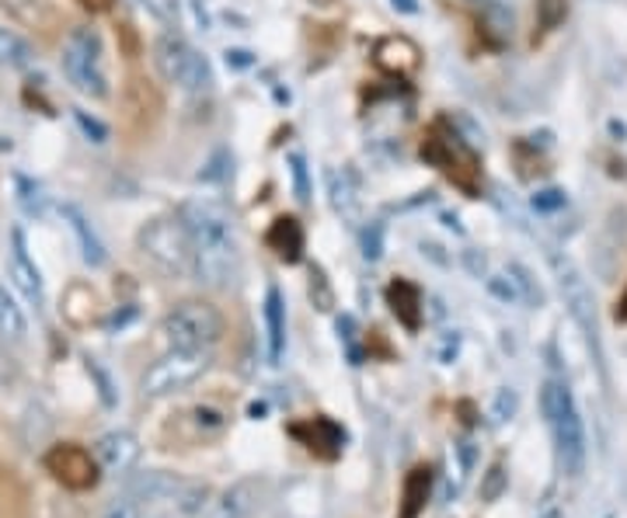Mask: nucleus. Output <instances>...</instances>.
Instances as JSON below:
<instances>
[{"instance_id": "f257e3e1", "label": "nucleus", "mask_w": 627, "mask_h": 518, "mask_svg": "<svg viewBox=\"0 0 627 518\" xmlns=\"http://www.w3.org/2000/svg\"><path fill=\"white\" fill-rule=\"evenodd\" d=\"M181 223L192 237L195 279L209 289H230L241 275V247L230 212L213 198H192L181 206Z\"/></svg>"}, {"instance_id": "f03ea898", "label": "nucleus", "mask_w": 627, "mask_h": 518, "mask_svg": "<svg viewBox=\"0 0 627 518\" xmlns=\"http://www.w3.org/2000/svg\"><path fill=\"white\" fill-rule=\"evenodd\" d=\"M540 411L543 422L551 428V439L558 449V463L568 477H579L586 470L589 456V439H586V422L579 414L572 390L561 379H548L540 387Z\"/></svg>"}, {"instance_id": "7ed1b4c3", "label": "nucleus", "mask_w": 627, "mask_h": 518, "mask_svg": "<svg viewBox=\"0 0 627 518\" xmlns=\"http://www.w3.org/2000/svg\"><path fill=\"white\" fill-rule=\"evenodd\" d=\"M63 74L74 83V91H80L85 98H94V102H105L112 88H108V74H105L102 31L91 25L71 28L67 42H63Z\"/></svg>"}, {"instance_id": "20e7f679", "label": "nucleus", "mask_w": 627, "mask_h": 518, "mask_svg": "<svg viewBox=\"0 0 627 518\" xmlns=\"http://www.w3.org/2000/svg\"><path fill=\"white\" fill-rule=\"evenodd\" d=\"M143 258L154 264L161 275L168 279H189L195 272V258H192V237L181 216H157L151 220L137 237Z\"/></svg>"}, {"instance_id": "39448f33", "label": "nucleus", "mask_w": 627, "mask_h": 518, "mask_svg": "<svg viewBox=\"0 0 627 518\" xmlns=\"http://www.w3.org/2000/svg\"><path fill=\"white\" fill-rule=\"evenodd\" d=\"M154 66L164 80L189 94H200L213 83L209 60L178 31H161L154 39Z\"/></svg>"}, {"instance_id": "423d86ee", "label": "nucleus", "mask_w": 627, "mask_h": 518, "mask_svg": "<svg viewBox=\"0 0 627 518\" xmlns=\"http://www.w3.org/2000/svg\"><path fill=\"white\" fill-rule=\"evenodd\" d=\"M161 334L168 348H213L223 338V316L206 299H181L161 321Z\"/></svg>"}, {"instance_id": "0eeeda50", "label": "nucleus", "mask_w": 627, "mask_h": 518, "mask_svg": "<svg viewBox=\"0 0 627 518\" xmlns=\"http://www.w3.org/2000/svg\"><path fill=\"white\" fill-rule=\"evenodd\" d=\"M551 269H554L558 293H561V299H565L572 321L583 327L589 348H592V352H597V359L603 362V341H600V321H597V296H592L583 269H579V264H575L568 255H558V250L551 255Z\"/></svg>"}, {"instance_id": "6e6552de", "label": "nucleus", "mask_w": 627, "mask_h": 518, "mask_svg": "<svg viewBox=\"0 0 627 518\" xmlns=\"http://www.w3.org/2000/svg\"><path fill=\"white\" fill-rule=\"evenodd\" d=\"M209 373V348H168V355H161L151 370L143 373L140 390L143 397H171L189 390L195 379Z\"/></svg>"}, {"instance_id": "1a4fd4ad", "label": "nucleus", "mask_w": 627, "mask_h": 518, "mask_svg": "<svg viewBox=\"0 0 627 518\" xmlns=\"http://www.w3.org/2000/svg\"><path fill=\"white\" fill-rule=\"evenodd\" d=\"M422 157L428 164H436L443 174H447L453 185H460L464 192H477V157L468 140H460L453 129H447V122H436L428 129V137L422 143Z\"/></svg>"}, {"instance_id": "9d476101", "label": "nucleus", "mask_w": 627, "mask_h": 518, "mask_svg": "<svg viewBox=\"0 0 627 518\" xmlns=\"http://www.w3.org/2000/svg\"><path fill=\"white\" fill-rule=\"evenodd\" d=\"M49 477L63 483L67 491H91L98 477H102V466H98L94 453H88L85 445L77 442H60L42 456Z\"/></svg>"}, {"instance_id": "9b49d317", "label": "nucleus", "mask_w": 627, "mask_h": 518, "mask_svg": "<svg viewBox=\"0 0 627 518\" xmlns=\"http://www.w3.org/2000/svg\"><path fill=\"white\" fill-rule=\"evenodd\" d=\"M373 63L376 70L387 74V77H398V80H411L422 70V49L415 39L408 36H381L373 46Z\"/></svg>"}, {"instance_id": "f8f14e48", "label": "nucleus", "mask_w": 627, "mask_h": 518, "mask_svg": "<svg viewBox=\"0 0 627 518\" xmlns=\"http://www.w3.org/2000/svg\"><path fill=\"white\" fill-rule=\"evenodd\" d=\"M140 453H143L140 439L126 428L105 431V436L94 442V459L102 466V474H112V477H126L140 463Z\"/></svg>"}, {"instance_id": "ddd939ff", "label": "nucleus", "mask_w": 627, "mask_h": 518, "mask_svg": "<svg viewBox=\"0 0 627 518\" xmlns=\"http://www.w3.org/2000/svg\"><path fill=\"white\" fill-rule=\"evenodd\" d=\"M8 272L14 279L18 293L28 299L31 307L42 310L46 303V289H42V275H39V264L28 258V241H25V230L14 226L11 230V261H8Z\"/></svg>"}, {"instance_id": "4468645a", "label": "nucleus", "mask_w": 627, "mask_h": 518, "mask_svg": "<svg viewBox=\"0 0 627 518\" xmlns=\"http://www.w3.org/2000/svg\"><path fill=\"white\" fill-rule=\"evenodd\" d=\"M293 439H300L310 453H318L324 459H335L342 453V442H345V431L332 422V417H310L304 425H293Z\"/></svg>"}, {"instance_id": "2eb2a0df", "label": "nucleus", "mask_w": 627, "mask_h": 518, "mask_svg": "<svg viewBox=\"0 0 627 518\" xmlns=\"http://www.w3.org/2000/svg\"><path fill=\"white\" fill-rule=\"evenodd\" d=\"M266 244H269V250L279 258V261H286V264H296L304 258V244H307V237H304V226L293 220V216H279V220L269 226V233H266Z\"/></svg>"}, {"instance_id": "dca6fc26", "label": "nucleus", "mask_w": 627, "mask_h": 518, "mask_svg": "<svg viewBox=\"0 0 627 518\" xmlns=\"http://www.w3.org/2000/svg\"><path fill=\"white\" fill-rule=\"evenodd\" d=\"M60 216H63V220H67V226L74 230L77 247H80V258H85L91 269H102V264L108 261V255H105V244H102V237L94 233L88 216L80 212L77 206H60Z\"/></svg>"}, {"instance_id": "f3484780", "label": "nucleus", "mask_w": 627, "mask_h": 518, "mask_svg": "<svg viewBox=\"0 0 627 518\" xmlns=\"http://www.w3.org/2000/svg\"><path fill=\"white\" fill-rule=\"evenodd\" d=\"M258 491H261V483L255 477L238 480L234 488H227L220 494V501L213 505L209 518H252L255 508H258Z\"/></svg>"}, {"instance_id": "a211bd4d", "label": "nucleus", "mask_w": 627, "mask_h": 518, "mask_svg": "<svg viewBox=\"0 0 627 518\" xmlns=\"http://www.w3.org/2000/svg\"><path fill=\"white\" fill-rule=\"evenodd\" d=\"M387 303L394 310V316L408 327V331H419L422 327V293L419 286H411L408 279H394L387 286Z\"/></svg>"}, {"instance_id": "6ab92c4d", "label": "nucleus", "mask_w": 627, "mask_h": 518, "mask_svg": "<svg viewBox=\"0 0 627 518\" xmlns=\"http://www.w3.org/2000/svg\"><path fill=\"white\" fill-rule=\"evenodd\" d=\"M328 198L345 223H359V189L349 171H328Z\"/></svg>"}, {"instance_id": "aec40b11", "label": "nucleus", "mask_w": 627, "mask_h": 518, "mask_svg": "<svg viewBox=\"0 0 627 518\" xmlns=\"http://www.w3.org/2000/svg\"><path fill=\"white\" fill-rule=\"evenodd\" d=\"M63 321L74 327H88L98 316V293L88 286V282H74V286L63 293Z\"/></svg>"}, {"instance_id": "412c9836", "label": "nucleus", "mask_w": 627, "mask_h": 518, "mask_svg": "<svg viewBox=\"0 0 627 518\" xmlns=\"http://www.w3.org/2000/svg\"><path fill=\"white\" fill-rule=\"evenodd\" d=\"M266 331H269V362H279L286 352V307L279 289L266 293Z\"/></svg>"}, {"instance_id": "4be33fe9", "label": "nucleus", "mask_w": 627, "mask_h": 518, "mask_svg": "<svg viewBox=\"0 0 627 518\" xmlns=\"http://www.w3.org/2000/svg\"><path fill=\"white\" fill-rule=\"evenodd\" d=\"M428 488H433V470L428 466H415L405 477V494H401V518H419L425 501H428Z\"/></svg>"}, {"instance_id": "5701e85b", "label": "nucleus", "mask_w": 627, "mask_h": 518, "mask_svg": "<svg viewBox=\"0 0 627 518\" xmlns=\"http://www.w3.org/2000/svg\"><path fill=\"white\" fill-rule=\"evenodd\" d=\"M36 63V49L28 46V39H22L18 31L0 28V66L8 70H28Z\"/></svg>"}, {"instance_id": "b1692460", "label": "nucleus", "mask_w": 627, "mask_h": 518, "mask_svg": "<svg viewBox=\"0 0 627 518\" xmlns=\"http://www.w3.org/2000/svg\"><path fill=\"white\" fill-rule=\"evenodd\" d=\"M25 334H28L25 310L18 307V299L0 286V338H4V341H25Z\"/></svg>"}, {"instance_id": "393cba45", "label": "nucleus", "mask_w": 627, "mask_h": 518, "mask_svg": "<svg viewBox=\"0 0 627 518\" xmlns=\"http://www.w3.org/2000/svg\"><path fill=\"white\" fill-rule=\"evenodd\" d=\"M0 8H4L18 25H28V28H39L49 18L46 0H0Z\"/></svg>"}, {"instance_id": "a878e982", "label": "nucleus", "mask_w": 627, "mask_h": 518, "mask_svg": "<svg viewBox=\"0 0 627 518\" xmlns=\"http://www.w3.org/2000/svg\"><path fill=\"white\" fill-rule=\"evenodd\" d=\"M384 237H387V230L384 223H367L359 233V247H362V258L367 261H381L384 258Z\"/></svg>"}, {"instance_id": "bb28decb", "label": "nucleus", "mask_w": 627, "mask_h": 518, "mask_svg": "<svg viewBox=\"0 0 627 518\" xmlns=\"http://www.w3.org/2000/svg\"><path fill=\"white\" fill-rule=\"evenodd\" d=\"M485 286H488V293L495 299H502V303H523V293H520L516 279H513V272H509V269L499 272V275H488Z\"/></svg>"}, {"instance_id": "cd10ccee", "label": "nucleus", "mask_w": 627, "mask_h": 518, "mask_svg": "<svg viewBox=\"0 0 627 518\" xmlns=\"http://www.w3.org/2000/svg\"><path fill=\"white\" fill-rule=\"evenodd\" d=\"M516 407H520V397H516V390L499 387V390H495V397H491V407H488L491 425H506L509 417L516 414Z\"/></svg>"}, {"instance_id": "c85d7f7f", "label": "nucleus", "mask_w": 627, "mask_h": 518, "mask_svg": "<svg viewBox=\"0 0 627 518\" xmlns=\"http://www.w3.org/2000/svg\"><path fill=\"white\" fill-rule=\"evenodd\" d=\"M568 18V0H537V22L543 31L558 28Z\"/></svg>"}, {"instance_id": "c756f323", "label": "nucleus", "mask_w": 627, "mask_h": 518, "mask_svg": "<svg viewBox=\"0 0 627 518\" xmlns=\"http://www.w3.org/2000/svg\"><path fill=\"white\" fill-rule=\"evenodd\" d=\"M310 299L318 310H332L335 307V296H332V286H328V279L321 269H310Z\"/></svg>"}, {"instance_id": "7c9ffc66", "label": "nucleus", "mask_w": 627, "mask_h": 518, "mask_svg": "<svg viewBox=\"0 0 627 518\" xmlns=\"http://www.w3.org/2000/svg\"><path fill=\"white\" fill-rule=\"evenodd\" d=\"M74 122H77V129L85 132L91 143H108V126L102 119H94V115L74 108Z\"/></svg>"}, {"instance_id": "2f4dec72", "label": "nucleus", "mask_w": 627, "mask_h": 518, "mask_svg": "<svg viewBox=\"0 0 627 518\" xmlns=\"http://www.w3.org/2000/svg\"><path fill=\"white\" fill-rule=\"evenodd\" d=\"M18 198H22V209L28 212V216H42L46 212V195H42V189L39 185H31L28 178H18Z\"/></svg>"}, {"instance_id": "473e14b6", "label": "nucleus", "mask_w": 627, "mask_h": 518, "mask_svg": "<svg viewBox=\"0 0 627 518\" xmlns=\"http://www.w3.org/2000/svg\"><path fill=\"white\" fill-rule=\"evenodd\" d=\"M140 4L164 25H175L181 18V0H140Z\"/></svg>"}, {"instance_id": "72a5a7b5", "label": "nucleus", "mask_w": 627, "mask_h": 518, "mask_svg": "<svg viewBox=\"0 0 627 518\" xmlns=\"http://www.w3.org/2000/svg\"><path fill=\"white\" fill-rule=\"evenodd\" d=\"M565 203H568V198H565V192H561V189H540L537 195H534V209L537 212H558V209H565Z\"/></svg>"}, {"instance_id": "f704fd0d", "label": "nucleus", "mask_w": 627, "mask_h": 518, "mask_svg": "<svg viewBox=\"0 0 627 518\" xmlns=\"http://www.w3.org/2000/svg\"><path fill=\"white\" fill-rule=\"evenodd\" d=\"M98 518H143L140 511V501L137 497H115L112 505L98 515Z\"/></svg>"}, {"instance_id": "c9c22d12", "label": "nucleus", "mask_w": 627, "mask_h": 518, "mask_svg": "<svg viewBox=\"0 0 627 518\" xmlns=\"http://www.w3.org/2000/svg\"><path fill=\"white\" fill-rule=\"evenodd\" d=\"M290 164H293V185H296V198H300V203H307V198H310V185H307V164H304V157H300V154H293V157H290Z\"/></svg>"}, {"instance_id": "e433bc0d", "label": "nucleus", "mask_w": 627, "mask_h": 518, "mask_svg": "<svg viewBox=\"0 0 627 518\" xmlns=\"http://www.w3.org/2000/svg\"><path fill=\"white\" fill-rule=\"evenodd\" d=\"M457 352H460V338L447 331V334H443V345L436 348V359H439V362H453Z\"/></svg>"}, {"instance_id": "4c0bfd02", "label": "nucleus", "mask_w": 627, "mask_h": 518, "mask_svg": "<svg viewBox=\"0 0 627 518\" xmlns=\"http://www.w3.org/2000/svg\"><path fill=\"white\" fill-rule=\"evenodd\" d=\"M252 63L255 56L247 53V49H227V66H234V70H247Z\"/></svg>"}, {"instance_id": "58836bf2", "label": "nucleus", "mask_w": 627, "mask_h": 518, "mask_svg": "<svg viewBox=\"0 0 627 518\" xmlns=\"http://www.w3.org/2000/svg\"><path fill=\"white\" fill-rule=\"evenodd\" d=\"M391 8L398 11V14H419V0H391Z\"/></svg>"}, {"instance_id": "ea45409f", "label": "nucleus", "mask_w": 627, "mask_h": 518, "mask_svg": "<svg viewBox=\"0 0 627 518\" xmlns=\"http://www.w3.org/2000/svg\"><path fill=\"white\" fill-rule=\"evenodd\" d=\"M464 258H468V269H471V272H474L477 279H482V272H485V255H482V258H477V250H468V255H464Z\"/></svg>"}, {"instance_id": "a19ab883", "label": "nucleus", "mask_w": 627, "mask_h": 518, "mask_svg": "<svg viewBox=\"0 0 627 518\" xmlns=\"http://www.w3.org/2000/svg\"><path fill=\"white\" fill-rule=\"evenodd\" d=\"M112 4H115V0H80V8H88V11H94V14L108 11Z\"/></svg>"}, {"instance_id": "79ce46f5", "label": "nucleus", "mask_w": 627, "mask_h": 518, "mask_svg": "<svg viewBox=\"0 0 627 518\" xmlns=\"http://www.w3.org/2000/svg\"><path fill=\"white\" fill-rule=\"evenodd\" d=\"M310 4H318V8H332L335 0H310Z\"/></svg>"}, {"instance_id": "37998d69", "label": "nucleus", "mask_w": 627, "mask_h": 518, "mask_svg": "<svg viewBox=\"0 0 627 518\" xmlns=\"http://www.w3.org/2000/svg\"><path fill=\"white\" fill-rule=\"evenodd\" d=\"M620 316H624V321H627V293H624V303H620Z\"/></svg>"}]
</instances>
